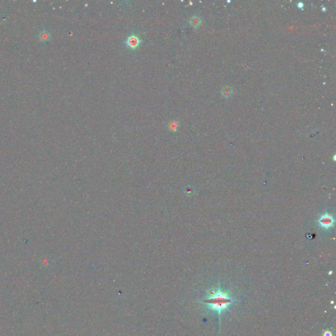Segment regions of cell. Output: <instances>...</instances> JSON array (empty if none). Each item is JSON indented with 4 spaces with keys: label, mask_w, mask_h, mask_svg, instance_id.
<instances>
[{
    "label": "cell",
    "mask_w": 336,
    "mask_h": 336,
    "mask_svg": "<svg viewBox=\"0 0 336 336\" xmlns=\"http://www.w3.org/2000/svg\"><path fill=\"white\" fill-rule=\"evenodd\" d=\"M233 93V90L231 86L226 85L221 89V94L225 98H229L231 97Z\"/></svg>",
    "instance_id": "cell-7"
},
{
    "label": "cell",
    "mask_w": 336,
    "mask_h": 336,
    "mask_svg": "<svg viewBox=\"0 0 336 336\" xmlns=\"http://www.w3.org/2000/svg\"><path fill=\"white\" fill-rule=\"evenodd\" d=\"M319 224L324 229H329L334 224V219L328 214L322 216L319 219Z\"/></svg>",
    "instance_id": "cell-3"
},
{
    "label": "cell",
    "mask_w": 336,
    "mask_h": 336,
    "mask_svg": "<svg viewBox=\"0 0 336 336\" xmlns=\"http://www.w3.org/2000/svg\"><path fill=\"white\" fill-rule=\"evenodd\" d=\"M179 126H180V123L179 121L177 120H171L168 124V128L169 131L173 132V133L177 131Z\"/></svg>",
    "instance_id": "cell-6"
},
{
    "label": "cell",
    "mask_w": 336,
    "mask_h": 336,
    "mask_svg": "<svg viewBox=\"0 0 336 336\" xmlns=\"http://www.w3.org/2000/svg\"><path fill=\"white\" fill-rule=\"evenodd\" d=\"M51 33L47 30H42L39 32L38 38L39 40L43 43H46L51 39Z\"/></svg>",
    "instance_id": "cell-5"
},
{
    "label": "cell",
    "mask_w": 336,
    "mask_h": 336,
    "mask_svg": "<svg viewBox=\"0 0 336 336\" xmlns=\"http://www.w3.org/2000/svg\"><path fill=\"white\" fill-rule=\"evenodd\" d=\"M237 300L231 293L224 291L219 286L217 288L210 289L204 299L200 302L204 304L210 311L217 313L220 323L222 313L229 311L230 307Z\"/></svg>",
    "instance_id": "cell-1"
},
{
    "label": "cell",
    "mask_w": 336,
    "mask_h": 336,
    "mask_svg": "<svg viewBox=\"0 0 336 336\" xmlns=\"http://www.w3.org/2000/svg\"><path fill=\"white\" fill-rule=\"evenodd\" d=\"M141 43L142 40L140 37L137 34H136L135 33H132L130 36L127 37L126 40L125 41V45H126V47L131 51L137 50Z\"/></svg>",
    "instance_id": "cell-2"
},
{
    "label": "cell",
    "mask_w": 336,
    "mask_h": 336,
    "mask_svg": "<svg viewBox=\"0 0 336 336\" xmlns=\"http://www.w3.org/2000/svg\"><path fill=\"white\" fill-rule=\"evenodd\" d=\"M323 336H332V334L330 331H326L324 333Z\"/></svg>",
    "instance_id": "cell-8"
},
{
    "label": "cell",
    "mask_w": 336,
    "mask_h": 336,
    "mask_svg": "<svg viewBox=\"0 0 336 336\" xmlns=\"http://www.w3.org/2000/svg\"><path fill=\"white\" fill-rule=\"evenodd\" d=\"M188 22H189V24L192 28H194V29H197L201 26L202 23V20L200 17L197 16V15H194V16L190 17Z\"/></svg>",
    "instance_id": "cell-4"
}]
</instances>
